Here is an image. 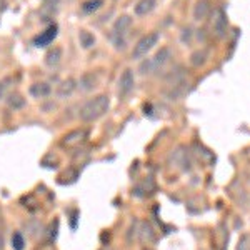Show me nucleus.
<instances>
[{
  "label": "nucleus",
  "instance_id": "5",
  "mask_svg": "<svg viewBox=\"0 0 250 250\" xmlns=\"http://www.w3.org/2000/svg\"><path fill=\"white\" fill-rule=\"evenodd\" d=\"M213 32H215L217 37H224L225 32H227V27H229V22H227V15L222 9H217L215 10V15H213Z\"/></svg>",
  "mask_w": 250,
  "mask_h": 250
},
{
  "label": "nucleus",
  "instance_id": "19",
  "mask_svg": "<svg viewBox=\"0 0 250 250\" xmlns=\"http://www.w3.org/2000/svg\"><path fill=\"white\" fill-rule=\"evenodd\" d=\"M205 52H195V54L192 55V63L193 65H202V63L205 62Z\"/></svg>",
  "mask_w": 250,
  "mask_h": 250
},
{
  "label": "nucleus",
  "instance_id": "9",
  "mask_svg": "<svg viewBox=\"0 0 250 250\" xmlns=\"http://www.w3.org/2000/svg\"><path fill=\"white\" fill-rule=\"evenodd\" d=\"M74 90H75V80L67 79L59 85L57 95L60 97V99H67V97H70L72 94H74Z\"/></svg>",
  "mask_w": 250,
  "mask_h": 250
},
{
  "label": "nucleus",
  "instance_id": "6",
  "mask_svg": "<svg viewBox=\"0 0 250 250\" xmlns=\"http://www.w3.org/2000/svg\"><path fill=\"white\" fill-rule=\"evenodd\" d=\"M55 37H57V25H50L45 32H42V34L34 40V43H35V47H45Z\"/></svg>",
  "mask_w": 250,
  "mask_h": 250
},
{
  "label": "nucleus",
  "instance_id": "13",
  "mask_svg": "<svg viewBox=\"0 0 250 250\" xmlns=\"http://www.w3.org/2000/svg\"><path fill=\"white\" fill-rule=\"evenodd\" d=\"M208 12H210V5H208V2L202 0V2L197 3L195 9H193V17L197 20H204L208 15Z\"/></svg>",
  "mask_w": 250,
  "mask_h": 250
},
{
  "label": "nucleus",
  "instance_id": "21",
  "mask_svg": "<svg viewBox=\"0 0 250 250\" xmlns=\"http://www.w3.org/2000/svg\"><path fill=\"white\" fill-rule=\"evenodd\" d=\"M7 88V80H3V82H0V97L3 95V92H5Z\"/></svg>",
  "mask_w": 250,
  "mask_h": 250
},
{
  "label": "nucleus",
  "instance_id": "16",
  "mask_svg": "<svg viewBox=\"0 0 250 250\" xmlns=\"http://www.w3.org/2000/svg\"><path fill=\"white\" fill-rule=\"evenodd\" d=\"M80 87L83 90H92L95 87V79H94V74H85L82 79H80Z\"/></svg>",
  "mask_w": 250,
  "mask_h": 250
},
{
  "label": "nucleus",
  "instance_id": "10",
  "mask_svg": "<svg viewBox=\"0 0 250 250\" xmlns=\"http://www.w3.org/2000/svg\"><path fill=\"white\" fill-rule=\"evenodd\" d=\"M155 5H157V0H140L135 5V14L140 15V17L147 15L155 9Z\"/></svg>",
  "mask_w": 250,
  "mask_h": 250
},
{
  "label": "nucleus",
  "instance_id": "11",
  "mask_svg": "<svg viewBox=\"0 0 250 250\" xmlns=\"http://www.w3.org/2000/svg\"><path fill=\"white\" fill-rule=\"evenodd\" d=\"M132 25V19L128 17V15H124V17H120V19H117V22H115V25H114V34L117 35H125V32H127L128 27Z\"/></svg>",
  "mask_w": 250,
  "mask_h": 250
},
{
  "label": "nucleus",
  "instance_id": "7",
  "mask_svg": "<svg viewBox=\"0 0 250 250\" xmlns=\"http://www.w3.org/2000/svg\"><path fill=\"white\" fill-rule=\"evenodd\" d=\"M85 137H87L85 130H72V132H68L65 137H63L62 144L67 145V147H74V145H77V144L82 142Z\"/></svg>",
  "mask_w": 250,
  "mask_h": 250
},
{
  "label": "nucleus",
  "instance_id": "18",
  "mask_svg": "<svg viewBox=\"0 0 250 250\" xmlns=\"http://www.w3.org/2000/svg\"><path fill=\"white\" fill-rule=\"evenodd\" d=\"M23 104H25V100L22 99L19 94H14V95H10V100H9V105L12 108H20V107H23Z\"/></svg>",
  "mask_w": 250,
  "mask_h": 250
},
{
  "label": "nucleus",
  "instance_id": "14",
  "mask_svg": "<svg viewBox=\"0 0 250 250\" xmlns=\"http://www.w3.org/2000/svg\"><path fill=\"white\" fill-rule=\"evenodd\" d=\"M102 5H104V0H87L82 5V12L83 14H94V12L99 10Z\"/></svg>",
  "mask_w": 250,
  "mask_h": 250
},
{
  "label": "nucleus",
  "instance_id": "2",
  "mask_svg": "<svg viewBox=\"0 0 250 250\" xmlns=\"http://www.w3.org/2000/svg\"><path fill=\"white\" fill-rule=\"evenodd\" d=\"M159 34L157 32H152V34H148V35H145V37H142L137 42V45L134 47V50H132V57H134L135 60H140V59H144L145 55L148 54V52L152 50L155 45H157V42H159Z\"/></svg>",
  "mask_w": 250,
  "mask_h": 250
},
{
  "label": "nucleus",
  "instance_id": "15",
  "mask_svg": "<svg viewBox=\"0 0 250 250\" xmlns=\"http://www.w3.org/2000/svg\"><path fill=\"white\" fill-rule=\"evenodd\" d=\"M79 40H80V45H82L83 48H90L95 43V37L90 34V32H87V30L80 32V34H79Z\"/></svg>",
  "mask_w": 250,
  "mask_h": 250
},
{
  "label": "nucleus",
  "instance_id": "8",
  "mask_svg": "<svg viewBox=\"0 0 250 250\" xmlns=\"http://www.w3.org/2000/svg\"><path fill=\"white\" fill-rule=\"evenodd\" d=\"M52 92V87L48 85L47 82H37L30 87V94L35 97V99H43V97H48Z\"/></svg>",
  "mask_w": 250,
  "mask_h": 250
},
{
  "label": "nucleus",
  "instance_id": "3",
  "mask_svg": "<svg viewBox=\"0 0 250 250\" xmlns=\"http://www.w3.org/2000/svg\"><path fill=\"white\" fill-rule=\"evenodd\" d=\"M170 59H172L170 48H160V52H157L155 57L147 60L140 70H142V74H150V72H155V70H159V68H162Z\"/></svg>",
  "mask_w": 250,
  "mask_h": 250
},
{
  "label": "nucleus",
  "instance_id": "17",
  "mask_svg": "<svg viewBox=\"0 0 250 250\" xmlns=\"http://www.w3.org/2000/svg\"><path fill=\"white\" fill-rule=\"evenodd\" d=\"M23 245H25V242H23L22 233H19V232L14 233V235H12V247H14L15 250H22Z\"/></svg>",
  "mask_w": 250,
  "mask_h": 250
},
{
  "label": "nucleus",
  "instance_id": "1",
  "mask_svg": "<svg viewBox=\"0 0 250 250\" xmlns=\"http://www.w3.org/2000/svg\"><path fill=\"white\" fill-rule=\"evenodd\" d=\"M110 107V99L107 95H97L94 99L87 100L79 110V117L82 122H94L104 117Z\"/></svg>",
  "mask_w": 250,
  "mask_h": 250
},
{
  "label": "nucleus",
  "instance_id": "20",
  "mask_svg": "<svg viewBox=\"0 0 250 250\" xmlns=\"http://www.w3.org/2000/svg\"><path fill=\"white\" fill-rule=\"evenodd\" d=\"M237 250H250V239L247 235L242 237V240L239 242V247H237Z\"/></svg>",
  "mask_w": 250,
  "mask_h": 250
},
{
  "label": "nucleus",
  "instance_id": "12",
  "mask_svg": "<svg viewBox=\"0 0 250 250\" xmlns=\"http://www.w3.org/2000/svg\"><path fill=\"white\" fill-rule=\"evenodd\" d=\"M60 59H62V48H60V47H54L52 50L47 52L45 63H47L48 67H55V65H59Z\"/></svg>",
  "mask_w": 250,
  "mask_h": 250
},
{
  "label": "nucleus",
  "instance_id": "4",
  "mask_svg": "<svg viewBox=\"0 0 250 250\" xmlns=\"http://www.w3.org/2000/svg\"><path fill=\"white\" fill-rule=\"evenodd\" d=\"M135 87V77H134V72L130 68L124 70V74L120 75L119 79V95L120 97H125L128 95Z\"/></svg>",
  "mask_w": 250,
  "mask_h": 250
}]
</instances>
